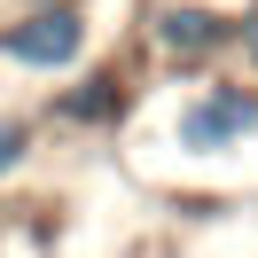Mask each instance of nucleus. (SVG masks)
I'll use <instances>...</instances> for the list:
<instances>
[{"mask_svg":"<svg viewBox=\"0 0 258 258\" xmlns=\"http://www.w3.org/2000/svg\"><path fill=\"white\" fill-rule=\"evenodd\" d=\"M16 157H24V125L0 117V172H16Z\"/></svg>","mask_w":258,"mask_h":258,"instance_id":"4","label":"nucleus"},{"mask_svg":"<svg viewBox=\"0 0 258 258\" xmlns=\"http://www.w3.org/2000/svg\"><path fill=\"white\" fill-rule=\"evenodd\" d=\"M250 125H258V102L242 94V86H219V94H204V102H188V110H180V141H188V149L242 141Z\"/></svg>","mask_w":258,"mask_h":258,"instance_id":"1","label":"nucleus"},{"mask_svg":"<svg viewBox=\"0 0 258 258\" xmlns=\"http://www.w3.org/2000/svg\"><path fill=\"white\" fill-rule=\"evenodd\" d=\"M211 39H219V24H211L204 8H172V16H164V47L172 55H196V47H211Z\"/></svg>","mask_w":258,"mask_h":258,"instance_id":"3","label":"nucleus"},{"mask_svg":"<svg viewBox=\"0 0 258 258\" xmlns=\"http://www.w3.org/2000/svg\"><path fill=\"white\" fill-rule=\"evenodd\" d=\"M79 39H86V24L71 16V8H47V16L16 24L0 47L16 55V63H32V71H55V63H71V55H79Z\"/></svg>","mask_w":258,"mask_h":258,"instance_id":"2","label":"nucleus"}]
</instances>
